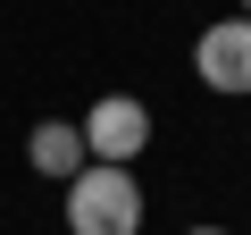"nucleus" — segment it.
I'll use <instances>...</instances> for the list:
<instances>
[{
	"label": "nucleus",
	"mask_w": 251,
	"mask_h": 235,
	"mask_svg": "<svg viewBox=\"0 0 251 235\" xmlns=\"http://www.w3.org/2000/svg\"><path fill=\"white\" fill-rule=\"evenodd\" d=\"M67 235H143V185H134V168L84 160L67 176Z\"/></svg>",
	"instance_id": "1"
},
{
	"label": "nucleus",
	"mask_w": 251,
	"mask_h": 235,
	"mask_svg": "<svg viewBox=\"0 0 251 235\" xmlns=\"http://www.w3.org/2000/svg\"><path fill=\"white\" fill-rule=\"evenodd\" d=\"M151 151V101H134V92H100L92 109H84V160H100V168H134Z\"/></svg>",
	"instance_id": "2"
},
{
	"label": "nucleus",
	"mask_w": 251,
	"mask_h": 235,
	"mask_svg": "<svg viewBox=\"0 0 251 235\" xmlns=\"http://www.w3.org/2000/svg\"><path fill=\"white\" fill-rule=\"evenodd\" d=\"M193 76H201L209 92L243 101V92H251V17H218V26L193 42Z\"/></svg>",
	"instance_id": "3"
},
{
	"label": "nucleus",
	"mask_w": 251,
	"mask_h": 235,
	"mask_svg": "<svg viewBox=\"0 0 251 235\" xmlns=\"http://www.w3.org/2000/svg\"><path fill=\"white\" fill-rule=\"evenodd\" d=\"M25 160H34V176H75L84 168V126H75V118H42V126L25 135Z\"/></svg>",
	"instance_id": "4"
},
{
	"label": "nucleus",
	"mask_w": 251,
	"mask_h": 235,
	"mask_svg": "<svg viewBox=\"0 0 251 235\" xmlns=\"http://www.w3.org/2000/svg\"><path fill=\"white\" fill-rule=\"evenodd\" d=\"M184 235H226V227H184Z\"/></svg>",
	"instance_id": "5"
},
{
	"label": "nucleus",
	"mask_w": 251,
	"mask_h": 235,
	"mask_svg": "<svg viewBox=\"0 0 251 235\" xmlns=\"http://www.w3.org/2000/svg\"><path fill=\"white\" fill-rule=\"evenodd\" d=\"M234 17H251V0H234Z\"/></svg>",
	"instance_id": "6"
}]
</instances>
